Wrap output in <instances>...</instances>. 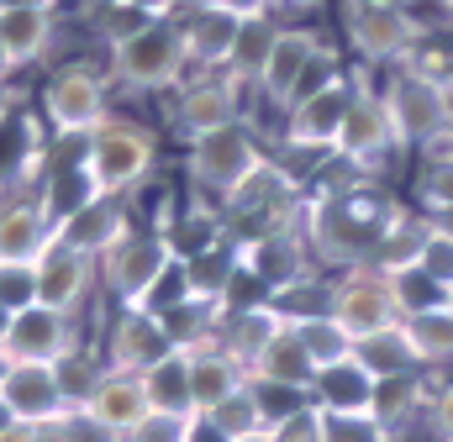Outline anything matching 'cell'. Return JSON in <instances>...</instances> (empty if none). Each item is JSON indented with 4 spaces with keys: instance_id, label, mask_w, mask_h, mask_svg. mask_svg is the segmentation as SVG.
Instances as JSON below:
<instances>
[{
    "instance_id": "obj_47",
    "label": "cell",
    "mask_w": 453,
    "mask_h": 442,
    "mask_svg": "<svg viewBox=\"0 0 453 442\" xmlns=\"http://www.w3.org/2000/svg\"><path fill=\"white\" fill-rule=\"evenodd\" d=\"M0 442H37V422H21V416H16V422L0 432Z\"/></svg>"
},
{
    "instance_id": "obj_48",
    "label": "cell",
    "mask_w": 453,
    "mask_h": 442,
    "mask_svg": "<svg viewBox=\"0 0 453 442\" xmlns=\"http://www.w3.org/2000/svg\"><path fill=\"white\" fill-rule=\"evenodd\" d=\"M269 11H280L285 21H290V11H311V5H322V0H264Z\"/></svg>"
},
{
    "instance_id": "obj_43",
    "label": "cell",
    "mask_w": 453,
    "mask_h": 442,
    "mask_svg": "<svg viewBox=\"0 0 453 442\" xmlns=\"http://www.w3.org/2000/svg\"><path fill=\"white\" fill-rule=\"evenodd\" d=\"M422 438L427 442H453V369L449 374H433L427 411H422Z\"/></svg>"
},
{
    "instance_id": "obj_56",
    "label": "cell",
    "mask_w": 453,
    "mask_h": 442,
    "mask_svg": "<svg viewBox=\"0 0 453 442\" xmlns=\"http://www.w3.org/2000/svg\"><path fill=\"white\" fill-rule=\"evenodd\" d=\"M5 369H11V358H5V347H0V379H5Z\"/></svg>"
},
{
    "instance_id": "obj_15",
    "label": "cell",
    "mask_w": 453,
    "mask_h": 442,
    "mask_svg": "<svg viewBox=\"0 0 453 442\" xmlns=\"http://www.w3.org/2000/svg\"><path fill=\"white\" fill-rule=\"evenodd\" d=\"M106 363L111 369H127V374H148L164 353H174V342H169V327H164V316L158 311H148V306H116L111 327H106Z\"/></svg>"
},
{
    "instance_id": "obj_27",
    "label": "cell",
    "mask_w": 453,
    "mask_h": 442,
    "mask_svg": "<svg viewBox=\"0 0 453 442\" xmlns=\"http://www.w3.org/2000/svg\"><path fill=\"white\" fill-rule=\"evenodd\" d=\"M180 269H185V290H190V301H211V306H222L232 274L242 269V242L226 232V237H217L211 248L180 258Z\"/></svg>"
},
{
    "instance_id": "obj_13",
    "label": "cell",
    "mask_w": 453,
    "mask_h": 442,
    "mask_svg": "<svg viewBox=\"0 0 453 442\" xmlns=\"http://www.w3.org/2000/svg\"><path fill=\"white\" fill-rule=\"evenodd\" d=\"M32 269H37V306H53L64 316H80L96 279H101V263L90 253H80L74 242H64V237H53L48 253Z\"/></svg>"
},
{
    "instance_id": "obj_25",
    "label": "cell",
    "mask_w": 453,
    "mask_h": 442,
    "mask_svg": "<svg viewBox=\"0 0 453 442\" xmlns=\"http://www.w3.org/2000/svg\"><path fill=\"white\" fill-rule=\"evenodd\" d=\"M127 232H132V217H127V201H116V195H96L90 206H80L69 221H58V237L74 242V248L90 253V258L111 253Z\"/></svg>"
},
{
    "instance_id": "obj_28",
    "label": "cell",
    "mask_w": 453,
    "mask_h": 442,
    "mask_svg": "<svg viewBox=\"0 0 453 442\" xmlns=\"http://www.w3.org/2000/svg\"><path fill=\"white\" fill-rule=\"evenodd\" d=\"M253 374L226 353L222 342L217 347H196L190 353V400H196V416H206L211 406H222L232 390H242Z\"/></svg>"
},
{
    "instance_id": "obj_62",
    "label": "cell",
    "mask_w": 453,
    "mask_h": 442,
    "mask_svg": "<svg viewBox=\"0 0 453 442\" xmlns=\"http://www.w3.org/2000/svg\"><path fill=\"white\" fill-rule=\"evenodd\" d=\"M449 90H453V74H449Z\"/></svg>"
},
{
    "instance_id": "obj_26",
    "label": "cell",
    "mask_w": 453,
    "mask_h": 442,
    "mask_svg": "<svg viewBox=\"0 0 453 442\" xmlns=\"http://www.w3.org/2000/svg\"><path fill=\"white\" fill-rule=\"evenodd\" d=\"M433 237V221H427V211H417V206H401L395 217H390V226L380 232V242L369 248V269L374 274H401V269H411L417 258H422V242Z\"/></svg>"
},
{
    "instance_id": "obj_59",
    "label": "cell",
    "mask_w": 453,
    "mask_h": 442,
    "mask_svg": "<svg viewBox=\"0 0 453 442\" xmlns=\"http://www.w3.org/2000/svg\"><path fill=\"white\" fill-rule=\"evenodd\" d=\"M96 5H111V0H90V11H96Z\"/></svg>"
},
{
    "instance_id": "obj_9",
    "label": "cell",
    "mask_w": 453,
    "mask_h": 442,
    "mask_svg": "<svg viewBox=\"0 0 453 442\" xmlns=\"http://www.w3.org/2000/svg\"><path fill=\"white\" fill-rule=\"evenodd\" d=\"M42 116L58 137H90L111 116V80L96 64H64L42 85Z\"/></svg>"
},
{
    "instance_id": "obj_58",
    "label": "cell",
    "mask_w": 453,
    "mask_h": 442,
    "mask_svg": "<svg viewBox=\"0 0 453 442\" xmlns=\"http://www.w3.org/2000/svg\"><path fill=\"white\" fill-rule=\"evenodd\" d=\"M443 306H449V311H453V290H449V295H443Z\"/></svg>"
},
{
    "instance_id": "obj_46",
    "label": "cell",
    "mask_w": 453,
    "mask_h": 442,
    "mask_svg": "<svg viewBox=\"0 0 453 442\" xmlns=\"http://www.w3.org/2000/svg\"><path fill=\"white\" fill-rule=\"evenodd\" d=\"M417 269L449 295L453 290V237H443V232H433L427 242H422V258H417Z\"/></svg>"
},
{
    "instance_id": "obj_31",
    "label": "cell",
    "mask_w": 453,
    "mask_h": 442,
    "mask_svg": "<svg viewBox=\"0 0 453 442\" xmlns=\"http://www.w3.org/2000/svg\"><path fill=\"white\" fill-rule=\"evenodd\" d=\"M280 332H285V322H280L274 306H248V311H222V337H217V342L248 369Z\"/></svg>"
},
{
    "instance_id": "obj_45",
    "label": "cell",
    "mask_w": 453,
    "mask_h": 442,
    "mask_svg": "<svg viewBox=\"0 0 453 442\" xmlns=\"http://www.w3.org/2000/svg\"><path fill=\"white\" fill-rule=\"evenodd\" d=\"M0 306L11 316L37 306V269L32 263H0Z\"/></svg>"
},
{
    "instance_id": "obj_2",
    "label": "cell",
    "mask_w": 453,
    "mask_h": 442,
    "mask_svg": "<svg viewBox=\"0 0 453 442\" xmlns=\"http://www.w3.org/2000/svg\"><path fill=\"white\" fill-rule=\"evenodd\" d=\"M380 95L390 110V126H395V148L401 153H433L443 148L453 132V90L443 80H427L417 69H385L380 80Z\"/></svg>"
},
{
    "instance_id": "obj_61",
    "label": "cell",
    "mask_w": 453,
    "mask_h": 442,
    "mask_svg": "<svg viewBox=\"0 0 453 442\" xmlns=\"http://www.w3.org/2000/svg\"><path fill=\"white\" fill-rule=\"evenodd\" d=\"M443 148H453V132H449V142H443Z\"/></svg>"
},
{
    "instance_id": "obj_24",
    "label": "cell",
    "mask_w": 453,
    "mask_h": 442,
    "mask_svg": "<svg viewBox=\"0 0 453 442\" xmlns=\"http://www.w3.org/2000/svg\"><path fill=\"white\" fill-rule=\"evenodd\" d=\"M53 32H58V11H53V5H16V11H0V64H5V69L37 64V58L53 48Z\"/></svg>"
},
{
    "instance_id": "obj_34",
    "label": "cell",
    "mask_w": 453,
    "mask_h": 442,
    "mask_svg": "<svg viewBox=\"0 0 453 442\" xmlns=\"http://www.w3.org/2000/svg\"><path fill=\"white\" fill-rule=\"evenodd\" d=\"M269 306L280 311L285 327L311 322V316H333V274L317 269V274H306V279H290V285H280V290L269 295Z\"/></svg>"
},
{
    "instance_id": "obj_44",
    "label": "cell",
    "mask_w": 453,
    "mask_h": 442,
    "mask_svg": "<svg viewBox=\"0 0 453 442\" xmlns=\"http://www.w3.org/2000/svg\"><path fill=\"white\" fill-rule=\"evenodd\" d=\"M390 285H395V306H401V316H411V311H427V306H443V290L411 263V269H401V274H390Z\"/></svg>"
},
{
    "instance_id": "obj_37",
    "label": "cell",
    "mask_w": 453,
    "mask_h": 442,
    "mask_svg": "<svg viewBox=\"0 0 453 442\" xmlns=\"http://www.w3.org/2000/svg\"><path fill=\"white\" fill-rule=\"evenodd\" d=\"M296 337H301V347L311 353V363H317V374L322 369H333V363H348L353 358V347H358V337L342 327L338 316H311V322H296Z\"/></svg>"
},
{
    "instance_id": "obj_29",
    "label": "cell",
    "mask_w": 453,
    "mask_h": 442,
    "mask_svg": "<svg viewBox=\"0 0 453 442\" xmlns=\"http://www.w3.org/2000/svg\"><path fill=\"white\" fill-rule=\"evenodd\" d=\"M211 432L222 442L232 438H258V432H269V422H274V400H269V390L264 385H242V390H232L222 406H211L206 416H201Z\"/></svg>"
},
{
    "instance_id": "obj_52",
    "label": "cell",
    "mask_w": 453,
    "mask_h": 442,
    "mask_svg": "<svg viewBox=\"0 0 453 442\" xmlns=\"http://www.w3.org/2000/svg\"><path fill=\"white\" fill-rule=\"evenodd\" d=\"M438 5V27H453V0H433Z\"/></svg>"
},
{
    "instance_id": "obj_39",
    "label": "cell",
    "mask_w": 453,
    "mask_h": 442,
    "mask_svg": "<svg viewBox=\"0 0 453 442\" xmlns=\"http://www.w3.org/2000/svg\"><path fill=\"white\" fill-rule=\"evenodd\" d=\"M158 16L148 11V5H137V0H111V5H96V37L106 42V53L121 48V42H132L137 32H148Z\"/></svg>"
},
{
    "instance_id": "obj_32",
    "label": "cell",
    "mask_w": 453,
    "mask_h": 442,
    "mask_svg": "<svg viewBox=\"0 0 453 442\" xmlns=\"http://www.w3.org/2000/svg\"><path fill=\"white\" fill-rule=\"evenodd\" d=\"M353 358H358V369L380 385V379H395V374H417L422 363H417V353H411V342H406V332L401 322L385 332H369V337H358V347H353Z\"/></svg>"
},
{
    "instance_id": "obj_49",
    "label": "cell",
    "mask_w": 453,
    "mask_h": 442,
    "mask_svg": "<svg viewBox=\"0 0 453 442\" xmlns=\"http://www.w3.org/2000/svg\"><path fill=\"white\" fill-rule=\"evenodd\" d=\"M137 5H148L153 16H180L185 11V0H137Z\"/></svg>"
},
{
    "instance_id": "obj_11",
    "label": "cell",
    "mask_w": 453,
    "mask_h": 442,
    "mask_svg": "<svg viewBox=\"0 0 453 442\" xmlns=\"http://www.w3.org/2000/svg\"><path fill=\"white\" fill-rule=\"evenodd\" d=\"M322 42H327V27H322V21H285V32H280L274 48H269V64H264V74H258V85H253L258 106L274 110V116H285L290 101H296V85H301L306 64H311V53H317Z\"/></svg>"
},
{
    "instance_id": "obj_6",
    "label": "cell",
    "mask_w": 453,
    "mask_h": 442,
    "mask_svg": "<svg viewBox=\"0 0 453 442\" xmlns=\"http://www.w3.org/2000/svg\"><path fill=\"white\" fill-rule=\"evenodd\" d=\"M96 263H101V290L111 295L116 306H153V290L169 279V269L180 263V253H174V242L158 226H148V232L132 226L111 253H101Z\"/></svg>"
},
{
    "instance_id": "obj_18",
    "label": "cell",
    "mask_w": 453,
    "mask_h": 442,
    "mask_svg": "<svg viewBox=\"0 0 453 442\" xmlns=\"http://www.w3.org/2000/svg\"><path fill=\"white\" fill-rule=\"evenodd\" d=\"M248 374H253V385H264V390H274L285 400H311V385H317V363H311V353L301 347V337L290 327L248 363Z\"/></svg>"
},
{
    "instance_id": "obj_35",
    "label": "cell",
    "mask_w": 453,
    "mask_h": 442,
    "mask_svg": "<svg viewBox=\"0 0 453 442\" xmlns=\"http://www.w3.org/2000/svg\"><path fill=\"white\" fill-rule=\"evenodd\" d=\"M53 374H58V390H64V400H69V411H80L96 390H101V379L111 374V363H106V353H96V347H69L58 363H53Z\"/></svg>"
},
{
    "instance_id": "obj_60",
    "label": "cell",
    "mask_w": 453,
    "mask_h": 442,
    "mask_svg": "<svg viewBox=\"0 0 453 442\" xmlns=\"http://www.w3.org/2000/svg\"><path fill=\"white\" fill-rule=\"evenodd\" d=\"M395 5H422V0H395Z\"/></svg>"
},
{
    "instance_id": "obj_1",
    "label": "cell",
    "mask_w": 453,
    "mask_h": 442,
    "mask_svg": "<svg viewBox=\"0 0 453 442\" xmlns=\"http://www.w3.org/2000/svg\"><path fill=\"white\" fill-rule=\"evenodd\" d=\"M438 21H422L417 5L395 0H338V42L353 58V69H401L417 42H427Z\"/></svg>"
},
{
    "instance_id": "obj_51",
    "label": "cell",
    "mask_w": 453,
    "mask_h": 442,
    "mask_svg": "<svg viewBox=\"0 0 453 442\" xmlns=\"http://www.w3.org/2000/svg\"><path fill=\"white\" fill-rule=\"evenodd\" d=\"M11 110H16V95H11V90H5V85H0V126H5V121H11Z\"/></svg>"
},
{
    "instance_id": "obj_14",
    "label": "cell",
    "mask_w": 453,
    "mask_h": 442,
    "mask_svg": "<svg viewBox=\"0 0 453 442\" xmlns=\"http://www.w3.org/2000/svg\"><path fill=\"white\" fill-rule=\"evenodd\" d=\"M174 21H180V32H185L190 64L226 74L232 42H237V27H242V5H226V0H185V11H180Z\"/></svg>"
},
{
    "instance_id": "obj_21",
    "label": "cell",
    "mask_w": 453,
    "mask_h": 442,
    "mask_svg": "<svg viewBox=\"0 0 453 442\" xmlns=\"http://www.w3.org/2000/svg\"><path fill=\"white\" fill-rule=\"evenodd\" d=\"M427 390H433V374H427V369H417V374H395V379H380L374 395H369V416H374L395 442H406L411 438V427H422Z\"/></svg>"
},
{
    "instance_id": "obj_4",
    "label": "cell",
    "mask_w": 453,
    "mask_h": 442,
    "mask_svg": "<svg viewBox=\"0 0 453 442\" xmlns=\"http://www.w3.org/2000/svg\"><path fill=\"white\" fill-rule=\"evenodd\" d=\"M196 74L190 53H185V32L174 16H158L148 32H137L132 42L111 48V80L132 95H158V90H180Z\"/></svg>"
},
{
    "instance_id": "obj_40",
    "label": "cell",
    "mask_w": 453,
    "mask_h": 442,
    "mask_svg": "<svg viewBox=\"0 0 453 442\" xmlns=\"http://www.w3.org/2000/svg\"><path fill=\"white\" fill-rule=\"evenodd\" d=\"M201 438V416L190 411H148L121 442H196Z\"/></svg>"
},
{
    "instance_id": "obj_42",
    "label": "cell",
    "mask_w": 453,
    "mask_h": 442,
    "mask_svg": "<svg viewBox=\"0 0 453 442\" xmlns=\"http://www.w3.org/2000/svg\"><path fill=\"white\" fill-rule=\"evenodd\" d=\"M322 442H395L369 411H322Z\"/></svg>"
},
{
    "instance_id": "obj_3",
    "label": "cell",
    "mask_w": 453,
    "mask_h": 442,
    "mask_svg": "<svg viewBox=\"0 0 453 442\" xmlns=\"http://www.w3.org/2000/svg\"><path fill=\"white\" fill-rule=\"evenodd\" d=\"M85 174L101 195L127 201L132 190L148 185L153 164H158V132L142 126V121H127V116H106L90 137H85Z\"/></svg>"
},
{
    "instance_id": "obj_7",
    "label": "cell",
    "mask_w": 453,
    "mask_h": 442,
    "mask_svg": "<svg viewBox=\"0 0 453 442\" xmlns=\"http://www.w3.org/2000/svg\"><path fill=\"white\" fill-rule=\"evenodd\" d=\"M395 153H401L395 148V126H390V110H385L374 69H353V101H348V116H342L333 158L364 169V174H380Z\"/></svg>"
},
{
    "instance_id": "obj_10",
    "label": "cell",
    "mask_w": 453,
    "mask_h": 442,
    "mask_svg": "<svg viewBox=\"0 0 453 442\" xmlns=\"http://www.w3.org/2000/svg\"><path fill=\"white\" fill-rule=\"evenodd\" d=\"M242 116H248V95L232 85V74H217V69H196L174 90V110H169L180 142H201V137L222 132V126L242 121Z\"/></svg>"
},
{
    "instance_id": "obj_8",
    "label": "cell",
    "mask_w": 453,
    "mask_h": 442,
    "mask_svg": "<svg viewBox=\"0 0 453 442\" xmlns=\"http://www.w3.org/2000/svg\"><path fill=\"white\" fill-rule=\"evenodd\" d=\"M348 101H353V69L338 74L333 85H322L317 95L296 101V106L280 116V148H285V158H306V164L322 169L333 158V148H338Z\"/></svg>"
},
{
    "instance_id": "obj_53",
    "label": "cell",
    "mask_w": 453,
    "mask_h": 442,
    "mask_svg": "<svg viewBox=\"0 0 453 442\" xmlns=\"http://www.w3.org/2000/svg\"><path fill=\"white\" fill-rule=\"evenodd\" d=\"M16 5H58V0H0V11H16Z\"/></svg>"
},
{
    "instance_id": "obj_20",
    "label": "cell",
    "mask_w": 453,
    "mask_h": 442,
    "mask_svg": "<svg viewBox=\"0 0 453 442\" xmlns=\"http://www.w3.org/2000/svg\"><path fill=\"white\" fill-rule=\"evenodd\" d=\"M0 400H5L11 416H21V422H48V416H64V411H69L53 363H11L5 379H0Z\"/></svg>"
},
{
    "instance_id": "obj_38",
    "label": "cell",
    "mask_w": 453,
    "mask_h": 442,
    "mask_svg": "<svg viewBox=\"0 0 453 442\" xmlns=\"http://www.w3.org/2000/svg\"><path fill=\"white\" fill-rule=\"evenodd\" d=\"M411 201H417V211H443V206H453V148H433V153L417 158Z\"/></svg>"
},
{
    "instance_id": "obj_5",
    "label": "cell",
    "mask_w": 453,
    "mask_h": 442,
    "mask_svg": "<svg viewBox=\"0 0 453 442\" xmlns=\"http://www.w3.org/2000/svg\"><path fill=\"white\" fill-rule=\"evenodd\" d=\"M264 158H269L264 132L242 116V121H232V126H222V132L190 142V153H185V179H190L196 195H206V201L222 206L226 195H232Z\"/></svg>"
},
{
    "instance_id": "obj_50",
    "label": "cell",
    "mask_w": 453,
    "mask_h": 442,
    "mask_svg": "<svg viewBox=\"0 0 453 442\" xmlns=\"http://www.w3.org/2000/svg\"><path fill=\"white\" fill-rule=\"evenodd\" d=\"M427 221H433V232L453 237V206H443V211H427Z\"/></svg>"
},
{
    "instance_id": "obj_30",
    "label": "cell",
    "mask_w": 453,
    "mask_h": 442,
    "mask_svg": "<svg viewBox=\"0 0 453 442\" xmlns=\"http://www.w3.org/2000/svg\"><path fill=\"white\" fill-rule=\"evenodd\" d=\"M401 332L417 353V363L427 374H449L453 369V311L449 306H427V311H411L401 316Z\"/></svg>"
},
{
    "instance_id": "obj_54",
    "label": "cell",
    "mask_w": 453,
    "mask_h": 442,
    "mask_svg": "<svg viewBox=\"0 0 453 442\" xmlns=\"http://www.w3.org/2000/svg\"><path fill=\"white\" fill-rule=\"evenodd\" d=\"M11 422H16V416H11V406H5V400H0V432H5V427H11Z\"/></svg>"
},
{
    "instance_id": "obj_12",
    "label": "cell",
    "mask_w": 453,
    "mask_h": 442,
    "mask_svg": "<svg viewBox=\"0 0 453 442\" xmlns=\"http://www.w3.org/2000/svg\"><path fill=\"white\" fill-rule=\"evenodd\" d=\"M333 316L353 337H369V332H385L401 322V306H395V285L385 274H374L369 263H353L333 274Z\"/></svg>"
},
{
    "instance_id": "obj_17",
    "label": "cell",
    "mask_w": 453,
    "mask_h": 442,
    "mask_svg": "<svg viewBox=\"0 0 453 442\" xmlns=\"http://www.w3.org/2000/svg\"><path fill=\"white\" fill-rule=\"evenodd\" d=\"M242 263H248L269 290H280V285L306 279V274L322 269L317 253H311V242H306V226H301V221H296V226H280V232L242 237Z\"/></svg>"
},
{
    "instance_id": "obj_22",
    "label": "cell",
    "mask_w": 453,
    "mask_h": 442,
    "mask_svg": "<svg viewBox=\"0 0 453 442\" xmlns=\"http://www.w3.org/2000/svg\"><path fill=\"white\" fill-rule=\"evenodd\" d=\"M90 422H101L106 432L116 438H127L148 411H153V395H148V385H142V374H127V369H111L106 379H101V390L80 406Z\"/></svg>"
},
{
    "instance_id": "obj_55",
    "label": "cell",
    "mask_w": 453,
    "mask_h": 442,
    "mask_svg": "<svg viewBox=\"0 0 453 442\" xmlns=\"http://www.w3.org/2000/svg\"><path fill=\"white\" fill-rule=\"evenodd\" d=\"M5 327H11V311L0 306V342H5Z\"/></svg>"
},
{
    "instance_id": "obj_16",
    "label": "cell",
    "mask_w": 453,
    "mask_h": 442,
    "mask_svg": "<svg viewBox=\"0 0 453 442\" xmlns=\"http://www.w3.org/2000/svg\"><path fill=\"white\" fill-rule=\"evenodd\" d=\"M0 347L11 363H58L69 347H80V327H74V316H64L53 306H27L11 316Z\"/></svg>"
},
{
    "instance_id": "obj_41",
    "label": "cell",
    "mask_w": 453,
    "mask_h": 442,
    "mask_svg": "<svg viewBox=\"0 0 453 442\" xmlns=\"http://www.w3.org/2000/svg\"><path fill=\"white\" fill-rule=\"evenodd\" d=\"M269 442H322V411L311 400L280 406L274 422H269Z\"/></svg>"
},
{
    "instance_id": "obj_23",
    "label": "cell",
    "mask_w": 453,
    "mask_h": 442,
    "mask_svg": "<svg viewBox=\"0 0 453 442\" xmlns=\"http://www.w3.org/2000/svg\"><path fill=\"white\" fill-rule=\"evenodd\" d=\"M280 32H285V16H280V11H269V5L242 11L237 42H232V64H226V74H232V85H237L242 95H253V85H258V74H264L269 48H274Z\"/></svg>"
},
{
    "instance_id": "obj_19",
    "label": "cell",
    "mask_w": 453,
    "mask_h": 442,
    "mask_svg": "<svg viewBox=\"0 0 453 442\" xmlns=\"http://www.w3.org/2000/svg\"><path fill=\"white\" fill-rule=\"evenodd\" d=\"M58 237V221L48 217L42 195H16L0 206V263H37L48 242Z\"/></svg>"
},
{
    "instance_id": "obj_33",
    "label": "cell",
    "mask_w": 453,
    "mask_h": 442,
    "mask_svg": "<svg viewBox=\"0 0 453 442\" xmlns=\"http://www.w3.org/2000/svg\"><path fill=\"white\" fill-rule=\"evenodd\" d=\"M369 395H374V379L358 369V358L322 369L317 385H311V406L317 411H369Z\"/></svg>"
},
{
    "instance_id": "obj_57",
    "label": "cell",
    "mask_w": 453,
    "mask_h": 442,
    "mask_svg": "<svg viewBox=\"0 0 453 442\" xmlns=\"http://www.w3.org/2000/svg\"><path fill=\"white\" fill-rule=\"evenodd\" d=\"M232 442H269V432H258V438H232Z\"/></svg>"
},
{
    "instance_id": "obj_36",
    "label": "cell",
    "mask_w": 453,
    "mask_h": 442,
    "mask_svg": "<svg viewBox=\"0 0 453 442\" xmlns=\"http://www.w3.org/2000/svg\"><path fill=\"white\" fill-rule=\"evenodd\" d=\"M148 395H153V411H190L196 416V400H190V353L174 347L164 353L148 374H142Z\"/></svg>"
}]
</instances>
